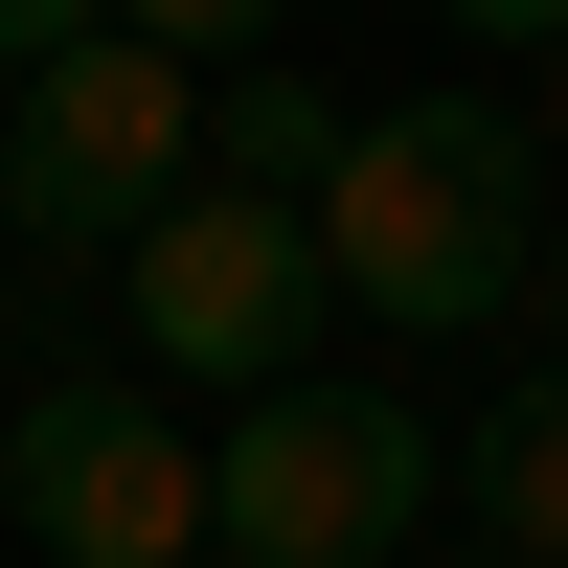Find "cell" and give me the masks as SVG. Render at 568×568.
Returning <instances> with one entry per match:
<instances>
[{
    "instance_id": "obj_1",
    "label": "cell",
    "mask_w": 568,
    "mask_h": 568,
    "mask_svg": "<svg viewBox=\"0 0 568 568\" xmlns=\"http://www.w3.org/2000/svg\"><path fill=\"white\" fill-rule=\"evenodd\" d=\"M524 227H546V114H500V91L364 114L342 182H318V273H342V318H387V342H478V318L524 296Z\"/></svg>"
},
{
    "instance_id": "obj_2",
    "label": "cell",
    "mask_w": 568,
    "mask_h": 568,
    "mask_svg": "<svg viewBox=\"0 0 568 568\" xmlns=\"http://www.w3.org/2000/svg\"><path fill=\"white\" fill-rule=\"evenodd\" d=\"M182 182H205V69H182V45L91 23V45L23 69V114H0V227H23V251H136Z\"/></svg>"
},
{
    "instance_id": "obj_3",
    "label": "cell",
    "mask_w": 568,
    "mask_h": 568,
    "mask_svg": "<svg viewBox=\"0 0 568 568\" xmlns=\"http://www.w3.org/2000/svg\"><path fill=\"white\" fill-rule=\"evenodd\" d=\"M433 409L409 387H251L227 409V455H205V546H251V568H387L409 524H433Z\"/></svg>"
},
{
    "instance_id": "obj_4",
    "label": "cell",
    "mask_w": 568,
    "mask_h": 568,
    "mask_svg": "<svg viewBox=\"0 0 568 568\" xmlns=\"http://www.w3.org/2000/svg\"><path fill=\"white\" fill-rule=\"evenodd\" d=\"M136 364H182V387H227V409H251V387H296V342H318V318H342V273H318V205H273V182H182V205L160 227H136Z\"/></svg>"
},
{
    "instance_id": "obj_5",
    "label": "cell",
    "mask_w": 568,
    "mask_h": 568,
    "mask_svg": "<svg viewBox=\"0 0 568 568\" xmlns=\"http://www.w3.org/2000/svg\"><path fill=\"white\" fill-rule=\"evenodd\" d=\"M0 524H23L45 568H182V546H205V455L160 433V387H23Z\"/></svg>"
},
{
    "instance_id": "obj_6",
    "label": "cell",
    "mask_w": 568,
    "mask_h": 568,
    "mask_svg": "<svg viewBox=\"0 0 568 568\" xmlns=\"http://www.w3.org/2000/svg\"><path fill=\"white\" fill-rule=\"evenodd\" d=\"M455 500H478V546L568 568V364H524V387L478 409V455H455Z\"/></svg>"
},
{
    "instance_id": "obj_7",
    "label": "cell",
    "mask_w": 568,
    "mask_h": 568,
    "mask_svg": "<svg viewBox=\"0 0 568 568\" xmlns=\"http://www.w3.org/2000/svg\"><path fill=\"white\" fill-rule=\"evenodd\" d=\"M342 91H296V69H205V160L227 182H273V205H318V182H342Z\"/></svg>"
},
{
    "instance_id": "obj_8",
    "label": "cell",
    "mask_w": 568,
    "mask_h": 568,
    "mask_svg": "<svg viewBox=\"0 0 568 568\" xmlns=\"http://www.w3.org/2000/svg\"><path fill=\"white\" fill-rule=\"evenodd\" d=\"M136 45H182V69H273V0H114Z\"/></svg>"
},
{
    "instance_id": "obj_9",
    "label": "cell",
    "mask_w": 568,
    "mask_h": 568,
    "mask_svg": "<svg viewBox=\"0 0 568 568\" xmlns=\"http://www.w3.org/2000/svg\"><path fill=\"white\" fill-rule=\"evenodd\" d=\"M114 0H0V69H45V45H91Z\"/></svg>"
},
{
    "instance_id": "obj_10",
    "label": "cell",
    "mask_w": 568,
    "mask_h": 568,
    "mask_svg": "<svg viewBox=\"0 0 568 568\" xmlns=\"http://www.w3.org/2000/svg\"><path fill=\"white\" fill-rule=\"evenodd\" d=\"M433 23H478V45H568V0H433Z\"/></svg>"
},
{
    "instance_id": "obj_11",
    "label": "cell",
    "mask_w": 568,
    "mask_h": 568,
    "mask_svg": "<svg viewBox=\"0 0 568 568\" xmlns=\"http://www.w3.org/2000/svg\"><path fill=\"white\" fill-rule=\"evenodd\" d=\"M546 136H568V45H546Z\"/></svg>"
},
{
    "instance_id": "obj_12",
    "label": "cell",
    "mask_w": 568,
    "mask_h": 568,
    "mask_svg": "<svg viewBox=\"0 0 568 568\" xmlns=\"http://www.w3.org/2000/svg\"><path fill=\"white\" fill-rule=\"evenodd\" d=\"M455 568H524V546H455Z\"/></svg>"
},
{
    "instance_id": "obj_13",
    "label": "cell",
    "mask_w": 568,
    "mask_h": 568,
    "mask_svg": "<svg viewBox=\"0 0 568 568\" xmlns=\"http://www.w3.org/2000/svg\"><path fill=\"white\" fill-rule=\"evenodd\" d=\"M182 568H251V546H182Z\"/></svg>"
}]
</instances>
